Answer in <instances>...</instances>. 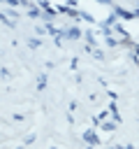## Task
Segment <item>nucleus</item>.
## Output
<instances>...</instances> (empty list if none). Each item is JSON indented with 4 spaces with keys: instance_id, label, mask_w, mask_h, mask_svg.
Wrapping results in <instances>:
<instances>
[{
    "instance_id": "nucleus-1",
    "label": "nucleus",
    "mask_w": 139,
    "mask_h": 149,
    "mask_svg": "<svg viewBox=\"0 0 139 149\" xmlns=\"http://www.w3.org/2000/svg\"><path fill=\"white\" fill-rule=\"evenodd\" d=\"M67 35H70V37H79V30H76V28H70Z\"/></svg>"
}]
</instances>
